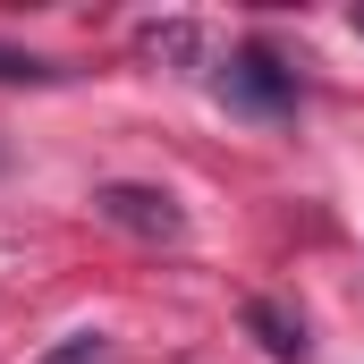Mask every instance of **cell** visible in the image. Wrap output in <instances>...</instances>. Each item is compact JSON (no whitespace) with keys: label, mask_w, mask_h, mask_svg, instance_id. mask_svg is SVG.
Here are the masks:
<instances>
[{"label":"cell","mask_w":364,"mask_h":364,"mask_svg":"<svg viewBox=\"0 0 364 364\" xmlns=\"http://www.w3.org/2000/svg\"><path fill=\"white\" fill-rule=\"evenodd\" d=\"M68 68L60 60H43V51H17V43H0V85H60Z\"/></svg>","instance_id":"5"},{"label":"cell","mask_w":364,"mask_h":364,"mask_svg":"<svg viewBox=\"0 0 364 364\" xmlns=\"http://www.w3.org/2000/svg\"><path fill=\"white\" fill-rule=\"evenodd\" d=\"M246 331H255V339H263V356H279V364H305V356H314L305 314H288L279 296H255V305H246Z\"/></svg>","instance_id":"3"},{"label":"cell","mask_w":364,"mask_h":364,"mask_svg":"<svg viewBox=\"0 0 364 364\" xmlns=\"http://www.w3.org/2000/svg\"><path fill=\"white\" fill-rule=\"evenodd\" d=\"M136 43H144V60H170V68H186V60L203 51L195 17H153V26H136Z\"/></svg>","instance_id":"4"},{"label":"cell","mask_w":364,"mask_h":364,"mask_svg":"<svg viewBox=\"0 0 364 364\" xmlns=\"http://www.w3.org/2000/svg\"><path fill=\"white\" fill-rule=\"evenodd\" d=\"M93 212H102L110 229L144 237V246H178V237H186V212H178V195H170V186L110 178V186H93Z\"/></svg>","instance_id":"2"},{"label":"cell","mask_w":364,"mask_h":364,"mask_svg":"<svg viewBox=\"0 0 364 364\" xmlns=\"http://www.w3.org/2000/svg\"><path fill=\"white\" fill-rule=\"evenodd\" d=\"M220 102L229 110H246V119H288L296 110V68L263 51V43H246V51H229V68H220Z\"/></svg>","instance_id":"1"},{"label":"cell","mask_w":364,"mask_h":364,"mask_svg":"<svg viewBox=\"0 0 364 364\" xmlns=\"http://www.w3.org/2000/svg\"><path fill=\"white\" fill-rule=\"evenodd\" d=\"M43 364H110V339L102 331H68V339H51Z\"/></svg>","instance_id":"6"},{"label":"cell","mask_w":364,"mask_h":364,"mask_svg":"<svg viewBox=\"0 0 364 364\" xmlns=\"http://www.w3.org/2000/svg\"><path fill=\"white\" fill-rule=\"evenodd\" d=\"M356 34H364V9H356Z\"/></svg>","instance_id":"7"}]
</instances>
